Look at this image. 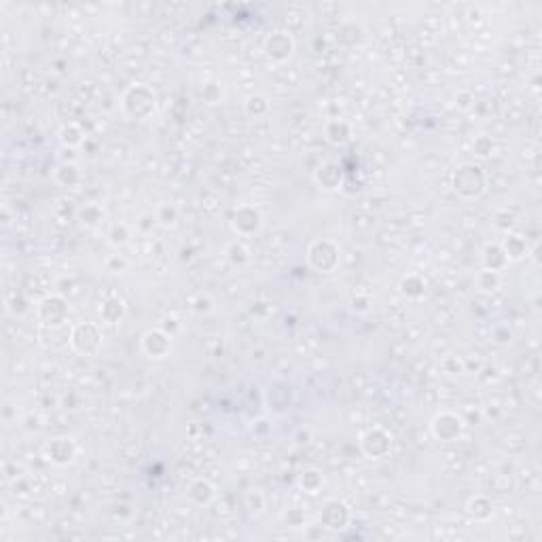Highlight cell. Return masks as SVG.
Wrapping results in <instances>:
<instances>
[{"instance_id": "obj_1", "label": "cell", "mask_w": 542, "mask_h": 542, "mask_svg": "<svg viewBox=\"0 0 542 542\" xmlns=\"http://www.w3.org/2000/svg\"><path fill=\"white\" fill-rule=\"evenodd\" d=\"M123 108L131 119H148L155 112V95L148 87L136 85L125 93Z\"/></svg>"}, {"instance_id": "obj_2", "label": "cell", "mask_w": 542, "mask_h": 542, "mask_svg": "<svg viewBox=\"0 0 542 542\" xmlns=\"http://www.w3.org/2000/svg\"><path fill=\"white\" fill-rule=\"evenodd\" d=\"M454 189L462 197H479L485 189V176L477 165H462L454 174Z\"/></svg>"}, {"instance_id": "obj_3", "label": "cell", "mask_w": 542, "mask_h": 542, "mask_svg": "<svg viewBox=\"0 0 542 542\" xmlns=\"http://www.w3.org/2000/svg\"><path fill=\"white\" fill-rule=\"evenodd\" d=\"M307 259L318 271H333L339 263V248L329 240H318L310 246Z\"/></svg>"}, {"instance_id": "obj_4", "label": "cell", "mask_w": 542, "mask_h": 542, "mask_svg": "<svg viewBox=\"0 0 542 542\" xmlns=\"http://www.w3.org/2000/svg\"><path fill=\"white\" fill-rule=\"evenodd\" d=\"M462 430H464V422L462 418H458L456 413H441L435 418L432 422V435L443 441V443H452V441H458L462 437Z\"/></svg>"}, {"instance_id": "obj_5", "label": "cell", "mask_w": 542, "mask_h": 542, "mask_svg": "<svg viewBox=\"0 0 542 542\" xmlns=\"http://www.w3.org/2000/svg\"><path fill=\"white\" fill-rule=\"evenodd\" d=\"M72 346H74L76 352H81L85 356H91L100 350L102 337H100V333L93 324H81L72 333Z\"/></svg>"}, {"instance_id": "obj_6", "label": "cell", "mask_w": 542, "mask_h": 542, "mask_svg": "<svg viewBox=\"0 0 542 542\" xmlns=\"http://www.w3.org/2000/svg\"><path fill=\"white\" fill-rule=\"evenodd\" d=\"M172 350V339L167 333L155 329V331H148L144 333L142 337V352L151 358H165Z\"/></svg>"}, {"instance_id": "obj_7", "label": "cell", "mask_w": 542, "mask_h": 542, "mask_svg": "<svg viewBox=\"0 0 542 542\" xmlns=\"http://www.w3.org/2000/svg\"><path fill=\"white\" fill-rule=\"evenodd\" d=\"M363 452L369 456V458H384L390 449V437L382 430V428H373L369 430L365 437H363Z\"/></svg>"}, {"instance_id": "obj_8", "label": "cell", "mask_w": 542, "mask_h": 542, "mask_svg": "<svg viewBox=\"0 0 542 542\" xmlns=\"http://www.w3.org/2000/svg\"><path fill=\"white\" fill-rule=\"evenodd\" d=\"M233 227L240 235H252L261 229V214L250 206H242L233 214Z\"/></svg>"}, {"instance_id": "obj_9", "label": "cell", "mask_w": 542, "mask_h": 542, "mask_svg": "<svg viewBox=\"0 0 542 542\" xmlns=\"http://www.w3.org/2000/svg\"><path fill=\"white\" fill-rule=\"evenodd\" d=\"M66 312H68L66 301L59 297H49L38 307V316L45 324H59L66 318Z\"/></svg>"}, {"instance_id": "obj_10", "label": "cell", "mask_w": 542, "mask_h": 542, "mask_svg": "<svg viewBox=\"0 0 542 542\" xmlns=\"http://www.w3.org/2000/svg\"><path fill=\"white\" fill-rule=\"evenodd\" d=\"M265 49H267V55H269V57H273V59H286V57H290L295 45H293V38H290L286 32H276V34H271V36L267 38Z\"/></svg>"}, {"instance_id": "obj_11", "label": "cell", "mask_w": 542, "mask_h": 542, "mask_svg": "<svg viewBox=\"0 0 542 542\" xmlns=\"http://www.w3.org/2000/svg\"><path fill=\"white\" fill-rule=\"evenodd\" d=\"M74 445L70 443V439H55L51 445H49V456L55 464H68L74 460Z\"/></svg>"}, {"instance_id": "obj_12", "label": "cell", "mask_w": 542, "mask_h": 542, "mask_svg": "<svg viewBox=\"0 0 542 542\" xmlns=\"http://www.w3.org/2000/svg\"><path fill=\"white\" fill-rule=\"evenodd\" d=\"M316 178H318V182H320L324 189L333 191V189H337L339 182H341V170H339V165H335V163H326V165H322V167L318 170Z\"/></svg>"}, {"instance_id": "obj_13", "label": "cell", "mask_w": 542, "mask_h": 542, "mask_svg": "<svg viewBox=\"0 0 542 542\" xmlns=\"http://www.w3.org/2000/svg\"><path fill=\"white\" fill-rule=\"evenodd\" d=\"M322 515H333V519H331V517L324 519V526H326V528H333V530L343 528V524L348 522V511H346V507H343L341 502H329Z\"/></svg>"}, {"instance_id": "obj_14", "label": "cell", "mask_w": 542, "mask_h": 542, "mask_svg": "<svg viewBox=\"0 0 542 542\" xmlns=\"http://www.w3.org/2000/svg\"><path fill=\"white\" fill-rule=\"evenodd\" d=\"M189 498L197 505H208L212 498H214V490L208 481L204 479H197L191 488H189Z\"/></svg>"}, {"instance_id": "obj_15", "label": "cell", "mask_w": 542, "mask_h": 542, "mask_svg": "<svg viewBox=\"0 0 542 542\" xmlns=\"http://www.w3.org/2000/svg\"><path fill=\"white\" fill-rule=\"evenodd\" d=\"M348 136H350V129H348V125H346L343 121H331V123L326 125V138H329L331 142L341 144V142L348 140Z\"/></svg>"}, {"instance_id": "obj_16", "label": "cell", "mask_w": 542, "mask_h": 542, "mask_svg": "<svg viewBox=\"0 0 542 542\" xmlns=\"http://www.w3.org/2000/svg\"><path fill=\"white\" fill-rule=\"evenodd\" d=\"M526 250H528V246H526V242H524L519 235H511V237H509V242H507V248H505L507 257H513V259L524 257V254H526Z\"/></svg>"}, {"instance_id": "obj_17", "label": "cell", "mask_w": 542, "mask_h": 542, "mask_svg": "<svg viewBox=\"0 0 542 542\" xmlns=\"http://www.w3.org/2000/svg\"><path fill=\"white\" fill-rule=\"evenodd\" d=\"M500 284V278H498V271H492V269H485L479 273V288L481 290H496Z\"/></svg>"}, {"instance_id": "obj_18", "label": "cell", "mask_w": 542, "mask_h": 542, "mask_svg": "<svg viewBox=\"0 0 542 542\" xmlns=\"http://www.w3.org/2000/svg\"><path fill=\"white\" fill-rule=\"evenodd\" d=\"M301 485H303L310 494H316V492L320 490V485H322V477H320V473H318V471H310V473H305V475L301 477Z\"/></svg>"}]
</instances>
